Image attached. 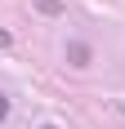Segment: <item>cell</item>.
Masks as SVG:
<instances>
[{"mask_svg": "<svg viewBox=\"0 0 125 129\" xmlns=\"http://www.w3.org/2000/svg\"><path fill=\"white\" fill-rule=\"evenodd\" d=\"M45 129H58V125H45Z\"/></svg>", "mask_w": 125, "mask_h": 129, "instance_id": "cell-4", "label": "cell"}, {"mask_svg": "<svg viewBox=\"0 0 125 129\" xmlns=\"http://www.w3.org/2000/svg\"><path fill=\"white\" fill-rule=\"evenodd\" d=\"M67 58H72V67H89V45L85 40H72L67 45Z\"/></svg>", "mask_w": 125, "mask_h": 129, "instance_id": "cell-1", "label": "cell"}, {"mask_svg": "<svg viewBox=\"0 0 125 129\" xmlns=\"http://www.w3.org/2000/svg\"><path fill=\"white\" fill-rule=\"evenodd\" d=\"M9 116V98H5V93H0V120Z\"/></svg>", "mask_w": 125, "mask_h": 129, "instance_id": "cell-3", "label": "cell"}, {"mask_svg": "<svg viewBox=\"0 0 125 129\" xmlns=\"http://www.w3.org/2000/svg\"><path fill=\"white\" fill-rule=\"evenodd\" d=\"M36 9H40V13H49V18H58L62 5H58V0H36Z\"/></svg>", "mask_w": 125, "mask_h": 129, "instance_id": "cell-2", "label": "cell"}]
</instances>
